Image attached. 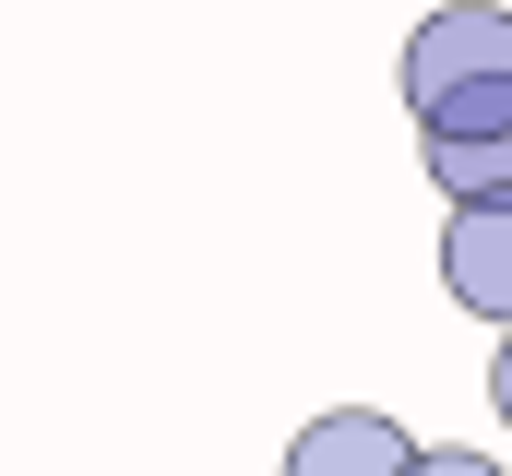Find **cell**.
Returning a JSON list of instances; mask_svg holds the SVG:
<instances>
[{
  "instance_id": "2",
  "label": "cell",
  "mask_w": 512,
  "mask_h": 476,
  "mask_svg": "<svg viewBox=\"0 0 512 476\" xmlns=\"http://www.w3.org/2000/svg\"><path fill=\"white\" fill-rule=\"evenodd\" d=\"M429 453L405 441V417L382 405H334V417H310L298 441H286V476H417Z\"/></svg>"
},
{
  "instance_id": "4",
  "label": "cell",
  "mask_w": 512,
  "mask_h": 476,
  "mask_svg": "<svg viewBox=\"0 0 512 476\" xmlns=\"http://www.w3.org/2000/svg\"><path fill=\"white\" fill-rule=\"evenodd\" d=\"M429 179H441L453 215L465 203H512V131H489V143H429Z\"/></svg>"
},
{
  "instance_id": "6",
  "label": "cell",
  "mask_w": 512,
  "mask_h": 476,
  "mask_svg": "<svg viewBox=\"0 0 512 476\" xmlns=\"http://www.w3.org/2000/svg\"><path fill=\"white\" fill-rule=\"evenodd\" d=\"M489 405H501V429H512V334H501V357H489Z\"/></svg>"
},
{
  "instance_id": "5",
  "label": "cell",
  "mask_w": 512,
  "mask_h": 476,
  "mask_svg": "<svg viewBox=\"0 0 512 476\" xmlns=\"http://www.w3.org/2000/svg\"><path fill=\"white\" fill-rule=\"evenodd\" d=\"M417 476H501V465H489V453H453V441H441V453H429Z\"/></svg>"
},
{
  "instance_id": "1",
  "label": "cell",
  "mask_w": 512,
  "mask_h": 476,
  "mask_svg": "<svg viewBox=\"0 0 512 476\" xmlns=\"http://www.w3.org/2000/svg\"><path fill=\"white\" fill-rule=\"evenodd\" d=\"M465 96H512V12L501 0H441L417 36H405V108L417 131Z\"/></svg>"
},
{
  "instance_id": "3",
  "label": "cell",
  "mask_w": 512,
  "mask_h": 476,
  "mask_svg": "<svg viewBox=\"0 0 512 476\" xmlns=\"http://www.w3.org/2000/svg\"><path fill=\"white\" fill-rule=\"evenodd\" d=\"M441 286H453V310L512 334V203H465L441 227Z\"/></svg>"
}]
</instances>
